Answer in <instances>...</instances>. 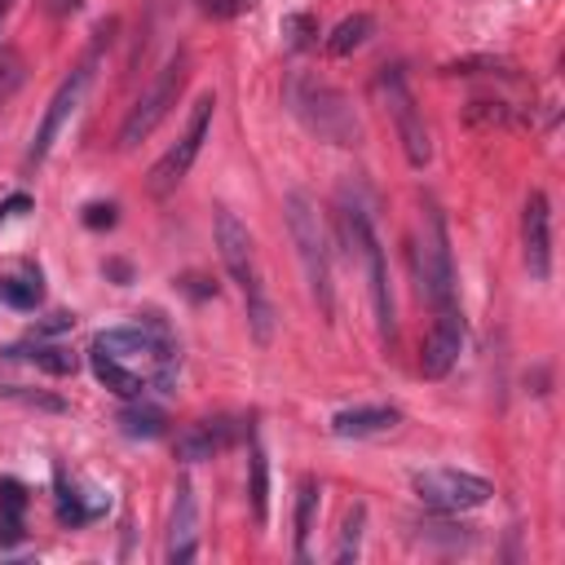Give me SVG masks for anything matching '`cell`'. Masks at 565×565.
<instances>
[{
    "instance_id": "obj_23",
    "label": "cell",
    "mask_w": 565,
    "mask_h": 565,
    "mask_svg": "<svg viewBox=\"0 0 565 565\" xmlns=\"http://www.w3.org/2000/svg\"><path fill=\"white\" fill-rule=\"evenodd\" d=\"M362 525H366V508L362 503H353L349 512H344V530H340V543H335V561H358V552H362Z\"/></svg>"
},
{
    "instance_id": "obj_3",
    "label": "cell",
    "mask_w": 565,
    "mask_h": 565,
    "mask_svg": "<svg viewBox=\"0 0 565 565\" xmlns=\"http://www.w3.org/2000/svg\"><path fill=\"white\" fill-rule=\"evenodd\" d=\"M335 216H340V234L349 243V252L358 256L362 274H366V287H371V305H375V322H380V335L393 340L397 335V309H393V287H388V260H384V247H380V234L371 225V212L358 194H349V185L340 190V203H335Z\"/></svg>"
},
{
    "instance_id": "obj_20",
    "label": "cell",
    "mask_w": 565,
    "mask_h": 565,
    "mask_svg": "<svg viewBox=\"0 0 565 565\" xmlns=\"http://www.w3.org/2000/svg\"><path fill=\"white\" fill-rule=\"evenodd\" d=\"M44 287H40V274H0V305L18 309V313H31L40 305Z\"/></svg>"
},
{
    "instance_id": "obj_16",
    "label": "cell",
    "mask_w": 565,
    "mask_h": 565,
    "mask_svg": "<svg viewBox=\"0 0 565 565\" xmlns=\"http://www.w3.org/2000/svg\"><path fill=\"white\" fill-rule=\"evenodd\" d=\"M230 419H199V424H190L181 437H177V455L185 459V463H199V459H212V455H221L225 446H230Z\"/></svg>"
},
{
    "instance_id": "obj_5",
    "label": "cell",
    "mask_w": 565,
    "mask_h": 565,
    "mask_svg": "<svg viewBox=\"0 0 565 565\" xmlns=\"http://www.w3.org/2000/svg\"><path fill=\"white\" fill-rule=\"evenodd\" d=\"M411 265H415V282L419 296L437 309L455 305V256H450V234H446V216L433 199H419V225H415V243H411Z\"/></svg>"
},
{
    "instance_id": "obj_17",
    "label": "cell",
    "mask_w": 565,
    "mask_h": 565,
    "mask_svg": "<svg viewBox=\"0 0 565 565\" xmlns=\"http://www.w3.org/2000/svg\"><path fill=\"white\" fill-rule=\"evenodd\" d=\"M371 31H375V18H371V13L340 18L335 31L327 35V53H331V57H349V53H358V49L371 40Z\"/></svg>"
},
{
    "instance_id": "obj_18",
    "label": "cell",
    "mask_w": 565,
    "mask_h": 565,
    "mask_svg": "<svg viewBox=\"0 0 565 565\" xmlns=\"http://www.w3.org/2000/svg\"><path fill=\"white\" fill-rule=\"evenodd\" d=\"M247 499H252L256 525H265L269 521V459H265L260 441H252V455H247Z\"/></svg>"
},
{
    "instance_id": "obj_19",
    "label": "cell",
    "mask_w": 565,
    "mask_h": 565,
    "mask_svg": "<svg viewBox=\"0 0 565 565\" xmlns=\"http://www.w3.org/2000/svg\"><path fill=\"white\" fill-rule=\"evenodd\" d=\"M318 477H300V494H296V561H309V539H313V512H318Z\"/></svg>"
},
{
    "instance_id": "obj_28",
    "label": "cell",
    "mask_w": 565,
    "mask_h": 565,
    "mask_svg": "<svg viewBox=\"0 0 565 565\" xmlns=\"http://www.w3.org/2000/svg\"><path fill=\"white\" fill-rule=\"evenodd\" d=\"M9 4H13V0H0V26H4V18H9Z\"/></svg>"
},
{
    "instance_id": "obj_11",
    "label": "cell",
    "mask_w": 565,
    "mask_h": 565,
    "mask_svg": "<svg viewBox=\"0 0 565 565\" xmlns=\"http://www.w3.org/2000/svg\"><path fill=\"white\" fill-rule=\"evenodd\" d=\"M93 66H97V49H93V53H88V57L57 84V93L49 97L44 119H40V128H35V137H31V150H26V168H40V163L49 159L57 132L71 124V115L79 110V102H84V93H88V84H93Z\"/></svg>"
},
{
    "instance_id": "obj_24",
    "label": "cell",
    "mask_w": 565,
    "mask_h": 565,
    "mask_svg": "<svg viewBox=\"0 0 565 565\" xmlns=\"http://www.w3.org/2000/svg\"><path fill=\"white\" fill-rule=\"evenodd\" d=\"M282 35H287V44H291V49H309V44H313V35H318L313 13H287V18H282Z\"/></svg>"
},
{
    "instance_id": "obj_15",
    "label": "cell",
    "mask_w": 565,
    "mask_h": 565,
    "mask_svg": "<svg viewBox=\"0 0 565 565\" xmlns=\"http://www.w3.org/2000/svg\"><path fill=\"white\" fill-rule=\"evenodd\" d=\"M397 419H402V411H397V406L371 402V406L335 411V415H331V433H335V437H375V433L397 428Z\"/></svg>"
},
{
    "instance_id": "obj_7",
    "label": "cell",
    "mask_w": 565,
    "mask_h": 565,
    "mask_svg": "<svg viewBox=\"0 0 565 565\" xmlns=\"http://www.w3.org/2000/svg\"><path fill=\"white\" fill-rule=\"evenodd\" d=\"M375 97L384 102L393 128H397V141L406 150V163L411 168H424L433 159V141H428V124H424V110L406 84V71L402 66H380L375 75Z\"/></svg>"
},
{
    "instance_id": "obj_1",
    "label": "cell",
    "mask_w": 565,
    "mask_h": 565,
    "mask_svg": "<svg viewBox=\"0 0 565 565\" xmlns=\"http://www.w3.org/2000/svg\"><path fill=\"white\" fill-rule=\"evenodd\" d=\"M88 366H93L97 384H106L115 397L137 402L150 388L154 393H168L177 384L181 349H177L168 322L150 313L141 322L97 331L93 344H88Z\"/></svg>"
},
{
    "instance_id": "obj_14",
    "label": "cell",
    "mask_w": 565,
    "mask_h": 565,
    "mask_svg": "<svg viewBox=\"0 0 565 565\" xmlns=\"http://www.w3.org/2000/svg\"><path fill=\"white\" fill-rule=\"evenodd\" d=\"M172 565H185L199 556V503H194V486L181 477L172 490V521H168V552Z\"/></svg>"
},
{
    "instance_id": "obj_13",
    "label": "cell",
    "mask_w": 565,
    "mask_h": 565,
    "mask_svg": "<svg viewBox=\"0 0 565 565\" xmlns=\"http://www.w3.org/2000/svg\"><path fill=\"white\" fill-rule=\"evenodd\" d=\"M459 349H463V313H459V305L437 309L433 331H428V340H424V349H419V375H424V380L450 375V366L459 362Z\"/></svg>"
},
{
    "instance_id": "obj_2",
    "label": "cell",
    "mask_w": 565,
    "mask_h": 565,
    "mask_svg": "<svg viewBox=\"0 0 565 565\" xmlns=\"http://www.w3.org/2000/svg\"><path fill=\"white\" fill-rule=\"evenodd\" d=\"M212 234H216V252H221V265H225L230 282L243 291V309H247L252 340H256V344H269V340H274V305H269V296H265L260 265H256V243H252L247 225H243L230 207H216Z\"/></svg>"
},
{
    "instance_id": "obj_4",
    "label": "cell",
    "mask_w": 565,
    "mask_h": 565,
    "mask_svg": "<svg viewBox=\"0 0 565 565\" xmlns=\"http://www.w3.org/2000/svg\"><path fill=\"white\" fill-rule=\"evenodd\" d=\"M287 106L291 115L322 141L331 146H358L362 141V124H358V110L349 106V97L327 84V79H313V75H291L287 84Z\"/></svg>"
},
{
    "instance_id": "obj_6",
    "label": "cell",
    "mask_w": 565,
    "mask_h": 565,
    "mask_svg": "<svg viewBox=\"0 0 565 565\" xmlns=\"http://www.w3.org/2000/svg\"><path fill=\"white\" fill-rule=\"evenodd\" d=\"M282 221H287V234L296 243V256H300V269H305V282H309V296L318 300L322 318L335 313V291H331V247H327V230L318 221V207L305 190H291L282 199Z\"/></svg>"
},
{
    "instance_id": "obj_27",
    "label": "cell",
    "mask_w": 565,
    "mask_h": 565,
    "mask_svg": "<svg viewBox=\"0 0 565 565\" xmlns=\"http://www.w3.org/2000/svg\"><path fill=\"white\" fill-rule=\"evenodd\" d=\"M79 4H84V0H49L53 13H79Z\"/></svg>"
},
{
    "instance_id": "obj_25",
    "label": "cell",
    "mask_w": 565,
    "mask_h": 565,
    "mask_svg": "<svg viewBox=\"0 0 565 565\" xmlns=\"http://www.w3.org/2000/svg\"><path fill=\"white\" fill-rule=\"evenodd\" d=\"M199 9L212 18H238V13H252L256 0H199Z\"/></svg>"
},
{
    "instance_id": "obj_21",
    "label": "cell",
    "mask_w": 565,
    "mask_h": 565,
    "mask_svg": "<svg viewBox=\"0 0 565 565\" xmlns=\"http://www.w3.org/2000/svg\"><path fill=\"white\" fill-rule=\"evenodd\" d=\"M115 424H119V433H124V437H159L168 419H163V411H159V406H146V402L137 397L132 406H124V411H119V419H115Z\"/></svg>"
},
{
    "instance_id": "obj_8",
    "label": "cell",
    "mask_w": 565,
    "mask_h": 565,
    "mask_svg": "<svg viewBox=\"0 0 565 565\" xmlns=\"http://www.w3.org/2000/svg\"><path fill=\"white\" fill-rule=\"evenodd\" d=\"M212 110H216V97H212V93H203V97L194 102V115H190L185 132H181V137L159 154V163L150 168L146 190H150L154 199H168V194L190 177V168H194V159H199V150H203L207 132H212Z\"/></svg>"
},
{
    "instance_id": "obj_9",
    "label": "cell",
    "mask_w": 565,
    "mask_h": 565,
    "mask_svg": "<svg viewBox=\"0 0 565 565\" xmlns=\"http://www.w3.org/2000/svg\"><path fill=\"white\" fill-rule=\"evenodd\" d=\"M181 88H185V53H177V57L154 75V84L137 97V106L124 115V124H119V150L141 146V141L163 124V115L177 106Z\"/></svg>"
},
{
    "instance_id": "obj_26",
    "label": "cell",
    "mask_w": 565,
    "mask_h": 565,
    "mask_svg": "<svg viewBox=\"0 0 565 565\" xmlns=\"http://www.w3.org/2000/svg\"><path fill=\"white\" fill-rule=\"evenodd\" d=\"M84 225H88V230H102V225L110 230V225H115V203H88V207H84Z\"/></svg>"
},
{
    "instance_id": "obj_10",
    "label": "cell",
    "mask_w": 565,
    "mask_h": 565,
    "mask_svg": "<svg viewBox=\"0 0 565 565\" xmlns=\"http://www.w3.org/2000/svg\"><path fill=\"white\" fill-rule=\"evenodd\" d=\"M411 490L433 512H472V508L490 503V494H494V486L486 477L463 472V468H424V472H411Z\"/></svg>"
},
{
    "instance_id": "obj_22",
    "label": "cell",
    "mask_w": 565,
    "mask_h": 565,
    "mask_svg": "<svg viewBox=\"0 0 565 565\" xmlns=\"http://www.w3.org/2000/svg\"><path fill=\"white\" fill-rule=\"evenodd\" d=\"M9 358H26V362H35L40 371H49V375H71L75 371V353L71 349H62V344H31V353H22V349H9Z\"/></svg>"
},
{
    "instance_id": "obj_12",
    "label": "cell",
    "mask_w": 565,
    "mask_h": 565,
    "mask_svg": "<svg viewBox=\"0 0 565 565\" xmlns=\"http://www.w3.org/2000/svg\"><path fill=\"white\" fill-rule=\"evenodd\" d=\"M521 256H525V269H530L534 282L552 278V203H547L543 190L525 194V207H521Z\"/></svg>"
}]
</instances>
